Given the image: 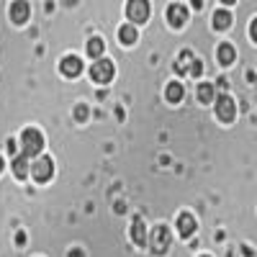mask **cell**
<instances>
[{"label": "cell", "mask_w": 257, "mask_h": 257, "mask_svg": "<svg viewBox=\"0 0 257 257\" xmlns=\"http://www.w3.org/2000/svg\"><path fill=\"white\" fill-rule=\"evenodd\" d=\"M103 39H98V36H93L90 41H88V54L93 57V59H100V54H103Z\"/></svg>", "instance_id": "cell-17"}, {"label": "cell", "mask_w": 257, "mask_h": 257, "mask_svg": "<svg viewBox=\"0 0 257 257\" xmlns=\"http://www.w3.org/2000/svg\"><path fill=\"white\" fill-rule=\"evenodd\" d=\"M178 231H180V237L188 239L193 231H196V219L190 216V213H180V219H178Z\"/></svg>", "instance_id": "cell-10"}, {"label": "cell", "mask_w": 257, "mask_h": 257, "mask_svg": "<svg viewBox=\"0 0 257 257\" xmlns=\"http://www.w3.org/2000/svg\"><path fill=\"white\" fill-rule=\"evenodd\" d=\"M118 39H121V44H134V41L139 39V34H137V29L134 26H121V31H118Z\"/></svg>", "instance_id": "cell-14"}, {"label": "cell", "mask_w": 257, "mask_h": 257, "mask_svg": "<svg viewBox=\"0 0 257 257\" xmlns=\"http://www.w3.org/2000/svg\"><path fill=\"white\" fill-rule=\"evenodd\" d=\"M201 6H203V0H193V8H196V11H198Z\"/></svg>", "instance_id": "cell-23"}, {"label": "cell", "mask_w": 257, "mask_h": 257, "mask_svg": "<svg viewBox=\"0 0 257 257\" xmlns=\"http://www.w3.org/2000/svg\"><path fill=\"white\" fill-rule=\"evenodd\" d=\"M13 173H16V178H26L29 175V160L24 155L13 157Z\"/></svg>", "instance_id": "cell-12"}, {"label": "cell", "mask_w": 257, "mask_h": 257, "mask_svg": "<svg viewBox=\"0 0 257 257\" xmlns=\"http://www.w3.org/2000/svg\"><path fill=\"white\" fill-rule=\"evenodd\" d=\"M149 247H152L155 254H165L167 252V247H170V231H167V226H157L152 231V237H149Z\"/></svg>", "instance_id": "cell-5"}, {"label": "cell", "mask_w": 257, "mask_h": 257, "mask_svg": "<svg viewBox=\"0 0 257 257\" xmlns=\"http://www.w3.org/2000/svg\"><path fill=\"white\" fill-rule=\"evenodd\" d=\"M41 149H44V139H41L39 128H26L24 134H21V155L26 160L31 157H39Z\"/></svg>", "instance_id": "cell-1"}, {"label": "cell", "mask_w": 257, "mask_h": 257, "mask_svg": "<svg viewBox=\"0 0 257 257\" xmlns=\"http://www.w3.org/2000/svg\"><path fill=\"white\" fill-rule=\"evenodd\" d=\"M132 239H134V244H139V247L147 244V229H144V221H142L139 216L132 221Z\"/></svg>", "instance_id": "cell-11"}, {"label": "cell", "mask_w": 257, "mask_h": 257, "mask_svg": "<svg viewBox=\"0 0 257 257\" xmlns=\"http://www.w3.org/2000/svg\"><path fill=\"white\" fill-rule=\"evenodd\" d=\"M126 16H128V21H134V24H144V21L149 18V3L147 0H128Z\"/></svg>", "instance_id": "cell-3"}, {"label": "cell", "mask_w": 257, "mask_h": 257, "mask_svg": "<svg viewBox=\"0 0 257 257\" xmlns=\"http://www.w3.org/2000/svg\"><path fill=\"white\" fill-rule=\"evenodd\" d=\"M213 93H216V90H213L211 82H201V85H198V100H201V103H211V100H213Z\"/></svg>", "instance_id": "cell-16"}, {"label": "cell", "mask_w": 257, "mask_h": 257, "mask_svg": "<svg viewBox=\"0 0 257 257\" xmlns=\"http://www.w3.org/2000/svg\"><path fill=\"white\" fill-rule=\"evenodd\" d=\"M190 64H193V54H190V52H183L180 59H178V64H175V70H178V72H188Z\"/></svg>", "instance_id": "cell-19"}, {"label": "cell", "mask_w": 257, "mask_h": 257, "mask_svg": "<svg viewBox=\"0 0 257 257\" xmlns=\"http://www.w3.org/2000/svg\"><path fill=\"white\" fill-rule=\"evenodd\" d=\"M221 3H224V6H231V3H237V0H221Z\"/></svg>", "instance_id": "cell-25"}, {"label": "cell", "mask_w": 257, "mask_h": 257, "mask_svg": "<svg viewBox=\"0 0 257 257\" xmlns=\"http://www.w3.org/2000/svg\"><path fill=\"white\" fill-rule=\"evenodd\" d=\"M188 72H190L193 77H198V75L203 72V64H201L198 59H193V64H190V70H188Z\"/></svg>", "instance_id": "cell-20"}, {"label": "cell", "mask_w": 257, "mask_h": 257, "mask_svg": "<svg viewBox=\"0 0 257 257\" xmlns=\"http://www.w3.org/2000/svg\"><path fill=\"white\" fill-rule=\"evenodd\" d=\"M31 16V6L26 3V0H16V3L11 6V21L13 24H26Z\"/></svg>", "instance_id": "cell-8"}, {"label": "cell", "mask_w": 257, "mask_h": 257, "mask_svg": "<svg viewBox=\"0 0 257 257\" xmlns=\"http://www.w3.org/2000/svg\"><path fill=\"white\" fill-rule=\"evenodd\" d=\"M70 257H82V254H80V249H75V252H70Z\"/></svg>", "instance_id": "cell-24"}, {"label": "cell", "mask_w": 257, "mask_h": 257, "mask_svg": "<svg viewBox=\"0 0 257 257\" xmlns=\"http://www.w3.org/2000/svg\"><path fill=\"white\" fill-rule=\"evenodd\" d=\"M234 57H237V54H234V47H231V44H221V47H219V62H221V64H231Z\"/></svg>", "instance_id": "cell-18"}, {"label": "cell", "mask_w": 257, "mask_h": 257, "mask_svg": "<svg viewBox=\"0 0 257 257\" xmlns=\"http://www.w3.org/2000/svg\"><path fill=\"white\" fill-rule=\"evenodd\" d=\"M185 21H188V11H185L180 3H173V6L167 8V24H170V26L180 29V26H185Z\"/></svg>", "instance_id": "cell-7"}, {"label": "cell", "mask_w": 257, "mask_h": 257, "mask_svg": "<svg viewBox=\"0 0 257 257\" xmlns=\"http://www.w3.org/2000/svg\"><path fill=\"white\" fill-rule=\"evenodd\" d=\"M216 116H219L221 121H231L234 116H237V103H234L229 95L216 98Z\"/></svg>", "instance_id": "cell-6"}, {"label": "cell", "mask_w": 257, "mask_h": 257, "mask_svg": "<svg viewBox=\"0 0 257 257\" xmlns=\"http://www.w3.org/2000/svg\"><path fill=\"white\" fill-rule=\"evenodd\" d=\"M0 170H3V160H0Z\"/></svg>", "instance_id": "cell-26"}, {"label": "cell", "mask_w": 257, "mask_h": 257, "mask_svg": "<svg viewBox=\"0 0 257 257\" xmlns=\"http://www.w3.org/2000/svg\"><path fill=\"white\" fill-rule=\"evenodd\" d=\"M229 26H231V16H229V11H216V13H213V29L224 31V29H229Z\"/></svg>", "instance_id": "cell-13"}, {"label": "cell", "mask_w": 257, "mask_h": 257, "mask_svg": "<svg viewBox=\"0 0 257 257\" xmlns=\"http://www.w3.org/2000/svg\"><path fill=\"white\" fill-rule=\"evenodd\" d=\"M113 72H116V67H113V62H108V59H95L93 67H90V77L95 82H100V85L113 80Z\"/></svg>", "instance_id": "cell-2"}, {"label": "cell", "mask_w": 257, "mask_h": 257, "mask_svg": "<svg viewBox=\"0 0 257 257\" xmlns=\"http://www.w3.org/2000/svg\"><path fill=\"white\" fill-rule=\"evenodd\" d=\"M165 95H167L170 103H180V100H183V85H180V82H170Z\"/></svg>", "instance_id": "cell-15"}, {"label": "cell", "mask_w": 257, "mask_h": 257, "mask_svg": "<svg viewBox=\"0 0 257 257\" xmlns=\"http://www.w3.org/2000/svg\"><path fill=\"white\" fill-rule=\"evenodd\" d=\"M29 170H31V175H34L39 183H47V180L54 175V162H52L49 157H39Z\"/></svg>", "instance_id": "cell-4"}, {"label": "cell", "mask_w": 257, "mask_h": 257, "mask_svg": "<svg viewBox=\"0 0 257 257\" xmlns=\"http://www.w3.org/2000/svg\"><path fill=\"white\" fill-rule=\"evenodd\" d=\"M8 152H11L13 157L18 155V149H16V142H13V139H8Z\"/></svg>", "instance_id": "cell-22"}, {"label": "cell", "mask_w": 257, "mask_h": 257, "mask_svg": "<svg viewBox=\"0 0 257 257\" xmlns=\"http://www.w3.org/2000/svg\"><path fill=\"white\" fill-rule=\"evenodd\" d=\"M62 75L64 77H77L80 72H82V62H80V57H75V54H67L62 59Z\"/></svg>", "instance_id": "cell-9"}, {"label": "cell", "mask_w": 257, "mask_h": 257, "mask_svg": "<svg viewBox=\"0 0 257 257\" xmlns=\"http://www.w3.org/2000/svg\"><path fill=\"white\" fill-rule=\"evenodd\" d=\"M75 116H77L80 121H85V118H88V108H85V105H77V111H75Z\"/></svg>", "instance_id": "cell-21"}]
</instances>
